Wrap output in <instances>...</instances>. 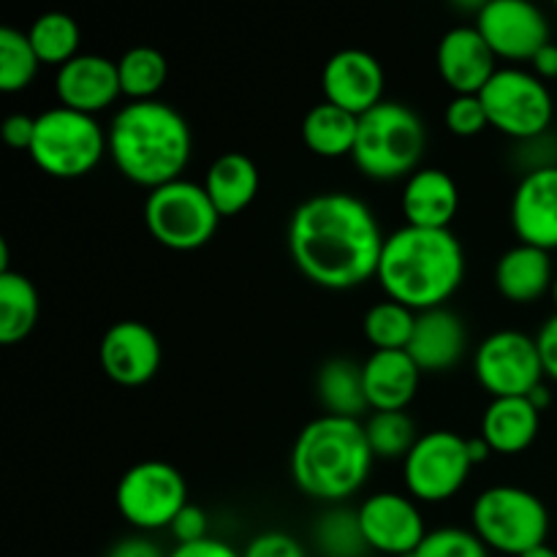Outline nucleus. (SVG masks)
<instances>
[{"instance_id": "obj_14", "label": "nucleus", "mask_w": 557, "mask_h": 557, "mask_svg": "<svg viewBox=\"0 0 557 557\" xmlns=\"http://www.w3.org/2000/svg\"><path fill=\"white\" fill-rule=\"evenodd\" d=\"M370 553L411 557L428 536L424 517L411 495L375 493L357 509Z\"/></svg>"}, {"instance_id": "obj_32", "label": "nucleus", "mask_w": 557, "mask_h": 557, "mask_svg": "<svg viewBox=\"0 0 557 557\" xmlns=\"http://www.w3.org/2000/svg\"><path fill=\"white\" fill-rule=\"evenodd\" d=\"M417 326V313L406 305L381 299L364 313L362 332L375 351H406Z\"/></svg>"}, {"instance_id": "obj_47", "label": "nucleus", "mask_w": 557, "mask_h": 557, "mask_svg": "<svg viewBox=\"0 0 557 557\" xmlns=\"http://www.w3.org/2000/svg\"><path fill=\"white\" fill-rule=\"evenodd\" d=\"M549 294H553V299H555V308H557V275H555V283H553V292H549Z\"/></svg>"}, {"instance_id": "obj_31", "label": "nucleus", "mask_w": 557, "mask_h": 557, "mask_svg": "<svg viewBox=\"0 0 557 557\" xmlns=\"http://www.w3.org/2000/svg\"><path fill=\"white\" fill-rule=\"evenodd\" d=\"M313 544L321 557H364L370 553L357 509L343 506H332L315 520Z\"/></svg>"}, {"instance_id": "obj_20", "label": "nucleus", "mask_w": 557, "mask_h": 557, "mask_svg": "<svg viewBox=\"0 0 557 557\" xmlns=\"http://www.w3.org/2000/svg\"><path fill=\"white\" fill-rule=\"evenodd\" d=\"M466 348L468 330L455 310L435 308L417 313V326L406 351L422 373H446L466 357Z\"/></svg>"}, {"instance_id": "obj_21", "label": "nucleus", "mask_w": 557, "mask_h": 557, "mask_svg": "<svg viewBox=\"0 0 557 557\" xmlns=\"http://www.w3.org/2000/svg\"><path fill=\"white\" fill-rule=\"evenodd\" d=\"M400 210L406 226L449 228L460 212V188L444 169H417L403 185Z\"/></svg>"}, {"instance_id": "obj_12", "label": "nucleus", "mask_w": 557, "mask_h": 557, "mask_svg": "<svg viewBox=\"0 0 557 557\" xmlns=\"http://www.w3.org/2000/svg\"><path fill=\"white\" fill-rule=\"evenodd\" d=\"M473 373L493 400L528 397L539 384H544V364L536 337L517 330L493 332L476 348Z\"/></svg>"}, {"instance_id": "obj_4", "label": "nucleus", "mask_w": 557, "mask_h": 557, "mask_svg": "<svg viewBox=\"0 0 557 557\" xmlns=\"http://www.w3.org/2000/svg\"><path fill=\"white\" fill-rule=\"evenodd\" d=\"M373 462L364 424L324 413L299 430L292 449V479L308 498L337 506L364 487Z\"/></svg>"}, {"instance_id": "obj_33", "label": "nucleus", "mask_w": 557, "mask_h": 557, "mask_svg": "<svg viewBox=\"0 0 557 557\" xmlns=\"http://www.w3.org/2000/svg\"><path fill=\"white\" fill-rule=\"evenodd\" d=\"M362 424L375 460H406L419 441L408 411H373Z\"/></svg>"}, {"instance_id": "obj_42", "label": "nucleus", "mask_w": 557, "mask_h": 557, "mask_svg": "<svg viewBox=\"0 0 557 557\" xmlns=\"http://www.w3.org/2000/svg\"><path fill=\"white\" fill-rule=\"evenodd\" d=\"M107 557H169V555L163 553V549L158 547L147 533H136V536L120 539V542L109 549Z\"/></svg>"}, {"instance_id": "obj_22", "label": "nucleus", "mask_w": 557, "mask_h": 557, "mask_svg": "<svg viewBox=\"0 0 557 557\" xmlns=\"http://www.w3.org/2000/svg\"><path fill=\"white\" fill-rule=\"evenodd\" d=\"M370 411H406L419 392L422 370L408 351H373L362 362Z\"/></svg>"}, {"instance_id": "obj_5", "label": "nucleus", "mask_w": 557, "mask_h": 557, "mask_svg": "<svg viewBox=\"0 0 557 557\" xmlns=\"http://www.w3.org/2000/svg\"><path fill=\"white\" fill-rule=\"evenodd\" d=\"M428 145L422 117L400 101H381L359 117L354 166L375 183L408 180L419 169Z\"/></svg>"}, {"instance_id": "obj_28", "label": "nucleus", "mask_w": 557, "mask_h": 557, "mask_svg": "<svg viewBox=\"0 0 557 557\" xmlns=\"http://www.w3.org/2000/svg\"><path fill=\"white\" fill-rule=\"evenodd\" d=\"M38 313L41 302L36 286L14 270L0 272V343L14 346L25 341L38 324Z\"/></svg>"}, {"instance_id": "obj_10", "label": "nucleus", "mask_w": 557, "mask_h": 557, "mask_svg": "<svg viewBox=\"0 0 557 557\" xmlns=\"http://www.w3.org/2000/svg\"><path fill=\"white\" fill-rule=\"evenodd\" d=\"M120 517L139 533L169 531L188 506V484L166 460H141L120 476L114 490Z\"/></svg>"}, {"instance_id": "obj_15", "label": "nucleus", "mask_w": 557, "mask_h": 557, "mask_svg": "<svg viewBox=\"0 0 557 557\" xmlns=\"http://www.w3.org/2000/svg\"><path fill=\"white\" fill-rule=\"evenodd\" d=\"M386 76L379 60L364 49H341L332 54L321 71V92L326 103L362 117L384 101Z\"/></svg>"}, {"instance_id": "obj_17", "label": "nucleus", "mask_w": 557, "mask_h": 557, "mask_svg": "<svg viewBox=\"0 0 557 557\" xmlns=\"http://www.w3.org/2000/svg\"><path fill=\"white\" fill-rule=\"evenodd\" d=\"M498 58L476 25L451 27L435 49V69L455 96H479L498 71Z\"/></svg>"}, {"instance_id": "obj_6", "label": "nucleus", "mask_w": 557, "mask_h": 557, "mask_svg": "<svg viewBox=\"0 0 557 557\" xmlns=\"http://www.w3.org/2000/svg\"><path fill=\"white\" fill-rule=\"evenodd\" d=\"M471 531L490 553L522 557L547 544L549 511L539 495L511 484H498L473 500Z\"/></svg>"}, {"instance_id": "obj_11", "label": "nucleus", "mask_w": 557, "mask_h": 557, "mask_svg": "<svg viewBox=\"0 0 557 557\" xmlns=\"http://www.w3.org/2000/svg\"><path fill=\"white\" fill-rule=\"evenodd\" d=\"M468 438L451 430L419 435L403 460V484L417 504H444L466 487L471 476Z\"/></svg>"}, {"instance_id": "obj_23", "label": "nucleus", "mask_w": 557, "mask_h": 557, "mask_svg": "<svg viewBox=\"0 0 557 557\" xmlns=\"http://www.w3.org/2000/svg\"><path fill=\"white\" fill-rule=\"evenodd\" d=\"M555 272L547 250L517 243L495 264V286L515 305H531L553 292Z\"/></svg>"}, {"instance_id": "obj_7", "label": "nucleus", "mask_w": 557, "mask_h": 557, "mask_svg": "<svg viewBox=\"0 0 557 557\" xmlns=\"http://www.w3.org/2000/svg\"><path fill=\"white\" fill-rule=\"evenodd\" d=\"M107 152V131L96 117L52 107L36 117V134L27 156L49 177L79 180L90 174Z\"/></svg>"}, {"instance_id": "obj_16", "label": "nucleus", "mask_w": 557, "mask_h": 557, "mask_svg": "<svg viewBox=\"0 0 557 557\" xmlns=\"http://www.w3.org/2000/svg\"><path fill=\"white\" fill-rule=\"evenodd\" d=\"M161 341L141 321H117L109 326L98 346V362L109 381L120 386H145L161 368Z\"/></svg>"}, {"instance_id": "obj_44", "label": "nucleus", "mask_w": 557, "mask_h": 557, "mask_svg": "<svg viewBox=\"0 0 557 557\" xmlns=\"http://www.w3.org/2000/svg\"><path fill=\"white\" fill-rule=\"evenodd\" d=\"M468 455H471L473 466H482V462H487V457L493 455V449H490V444L482 435H476V438H468Z\"/></svg>"}, {"instance_id": "obj_27", "label": "nucleus", "mask_w": 557, "mask_h": 557, "mask_svg": "<svg viewBox=\"0 0 557 557\" xmlns=\"http://www.w3.org/2000/svg\"><path fill=\"white\" fill-rule=\"evenodd\" d=\"M359 117L335 103H315L302 120V141L313 156L343 158L354 152Z\"/></svg>"}, {"instance_id": "obj_9", "label": "nucleus", "mask_w": 557, "mask_h": 557, "mask_svg": "<svg viewBox=\"0 0 557 557\" xmlns=\"http://www.w3.org/2000/svg\"><path fill=\"white\" fill-rule=\"evenodd\" d=\"M479 98L487 112L490 128L509 139L528 141L549 134L555 117L553 92L533 71H522L517 65L498 69Z\"/></svg>"}, {"instance_id": "obj_45", "label": "nucleus", "mask_w": 557, "mask_h": 557, "mask_svg": "<svg viewBox=\"0 0 557 557\" xmlns=\"http://www.w3.org/2000/svg\"><path fill=\"white\" fill-rule=\"evenodd\" d=\"M528 400L533 403V406L539 408V411H544V408L549 406V403H553V395H549V389L544 384H539L536 389L531 392V395H528Z\"/></svg>"}, {"instance_id": "obj_19", "label": "nucleus", "mask_w": 557, "mask_h": 557, "mask_svg": "<svg viewBox=\"0 0 557 557\" xmlns=\"http://www.w3.org/2000/svg\"><path fill=\"white\" fill-rule=\"evenodd\" d=\"M54 96L60 107L90 114V117L107 112L123 96L117 60H109L103 54H76L54 74Z\"/></svg>"}, {"instance_id": "obj_13", "label": "nucleus", "mask_w": 557, "mask_h": 557, "mask_svg": "<svg viewBox=\"0 0 557 557\" xmlns=\"http://www.w3.org/2000/svg\"><path fill=\"white\" fill-rule=\"evenodd\" d=\"M476 30L495 58L509 63H531L549 44L547 16L528 0H490L476 14Z\"/></svg>"}, {"instance_id": "obj_2", "label": "nucleus", "mask_w": 557, "mask_h": 557, "mask_svg": "<svg viewBox=\"0 0 557 557\" xmlns=\"http://www.w3.org/2000/svg\"><path fill=\"white\" fill-rule=\"evenodd\" d=\"M466 277V253L451 228L403 226L384 239L379 281L392 302L413 313L446 308Z\"/></svg>"}, {"instance_id": "obj_26", "label": "nucleus", "mask_w": 557, "mask_h": 557, "mask_svg": "<svg viewBox=\"0 0 557 557\" xmlns=\"http://www.w3.org/2000/svg\"><path fill=\"white\" fill-rule=\"evenodd\" d=\"M315 395L330 417L359 419L364 411H370L362 364H357L354 359L337 357L321 364L319 375H315Z\"/></svg>"}, {"instance_id": "obj_36", "label": "nucleus", "mask_w": 557, "mask_h": 557, "mask_svg": "<svg viewBox=\"0 0 557 557\" xmlns=\"http://www.w3.org/2000/svg\"><path fill=\"white\" fill-rule=\"evenodd\" d=\"M446 131L451 136H460V139H473L482 131L490 128L487 112H484V103L479 96H455L446 103L444 112Z\"/></svg>"}, {"instance_id": "obj_35", "label": "nucleus", "mask_w": 557, "mask_h": 557, "mask_svg": "<svg viewBox=\"0 0 557 557\" xmlns=\"http://www.w3.org/2000/svg\"><path fill=\"white\" fill-rule=\"evenodd\" d=\"M411 557H490V549L466 528H438L424 536Z\"/></svg>"}, {"instance_id": "obj_25", "label": "nucleus", "mask_w": 557, "mask_h": 557, "mask_svg": "<svg viewBox=\"0 0 557 557\" xmlns=\"http://www.w3.org/2000/svg\"><path fill=\"white\" fill-rule=\"evenodd\" d=\"M542 411L528 397H498L482 417V438L493 455H520L536 441Z\"/></svg>"}, {"instance_id": "obj_34", "label": "nucleus", "mask_w": 557, "mask_h": 557, "mask_svg": "<svg viewBox=\"0 0 557 557\" xmlns=\"http://www.w3.org/2000/svg\"><path fill=\"white\" fill-rule=\"evenodd\" d=\"M41 60L33 49L27 33L16 27H3L0 30V90L22 92L36 79Z\"/></svg>"}, {"instance_id": "obj_3", "label": "nucleus", "mask_w": 557, "mask_h": 557, "mask_svg": "<svg viewBox=\"0 0 557 557\" xmlns=\"http://www.w3.org/2000/svg\"><path fill=\"white\" fill-rule=\"evenodd\" d=\"M109 158L125 180L141 188L183 180L194 152V134L183 114L163 101H128L107 131Z\"/></svg>"}, {"instance_id": "obj_40", "label": "nucleus", "mask_w": 557, "mask_h": 557, "mask_svg": "<svg viewBox=\"0 0 557 557\" xmlns=\"http://www.w3.org/2000/svg\"><path fill=\"white\" fill-rule=\"evenodd\" d=\"M169 557H243V553H237L232 544L210 536L194 544H177V547L169 553Z\"/></svg>"}, {"instance_id": "obj_18", "label": "nucleus", "mask_w": 557, "mask_h": 557, "mask_svg": "<svg viewBox=\"0 0 557 557\" xmlns=\"http://www.w3.org/2000/svg\"><path fill=\"white\" fill-rule=\"evenodd\" d=\"M511 228L522 245L557 250V166L522 174L511 196Z\"/></svg>"}, {"instance_id": "obj_48", "label": "nucleus", "mask_w": 557, "mask_h": 557, "mask_svg": "<svg viewBox=\"0 0 557 557\" xmlns=\"http://www.w3.org/2000/svg\"><path fill=\"white\" fill-rule=\"evenodd\" d=\"M555 5H557V3H555Z\"/></svg>"}, {"instance_id": "obj_1", "label": "nucleus", "mask_w": 557, "mask_h": 557, "mask_svg": "<svg viewBox=\"0 0 557 557\" xmlns=\"http://www.w3.org/2000/svg\"><path fill=\"white\" fill-rule=\"evenodd\" d=\"M294 267L326 292H348L375 277L384 232L359 196L330 190L305 199L288 221Z\"/></svg>"}, {"instance_id": "obj_8", "label": "nucleus", "mask_w": 557, "mask_h": 557, "mask_svg": "<svg viewBox=\"0 0 557 557\" xmlns=\"http://www.w3.org/2000/svg\"><path fill=\"white\" fill-rule=\"evenodd\" d=\"M145 226L163 248L190 253L205 248L215 237L221 215L207 196L205 185L174 180L150 190L145 201Z\"/></svg>"}, {"instance_id": "obj_41", "label": "nucleus", "mask_w": 557, "mask_h": 557, "mask_svg": "<svg viewBox=\"0 0 557 557\" xmlns=\"http://www.w3.org/2000/svg\"><path fill=\"white\" fill-rule=\"evenodd\" d=\"M536 346L539 354H542L544 375L557 381V313L542 324V330L536 335Z\"/></svg>"}, {"instance_id": "obj_43", "label": "nucleus", "mask_w": 557, "mask_h": 557, "mask_svg": "<svg viewBox=\"0 0 557 557\" xmlns=\"http://www.w3.org/2000/svg\"><path fill=\"white\" fill-rule=\"evenodd\" d=\"M533 65V74L539 76V79H557V44L549 41L547 47H542L536 52V58L531 60Z\"/></svg>"}, {"instance_id": "obj_37", "label": "nucleus", "mask_w": 557, "mask_h": 557, "mask_svg": "<svg viewBox=\"0 0 557 557\" xmlns=\"http://www.w3.org/2000/svg\"><path fill=\"white\" fill-rule=\"evenodd\" d=\"M243 557H308V549L292 533L264 531L245 544Z\"/></svg>"}, {"instance_id": "obj_38", "label": "nucleus", "mask_w": 557, "mask_h": 557, "mask_svg": "<svg viewBox=\"0 0 557 557\" xmlns=\"http://www.w3.org/2000/svg\"><path fill=\"white\" fill-rule=\"evenodd\" d=\"M207 528H210V520H207L205 509L188 504L177 517H174L169 533H172L177 544H194V542H201V539H210Z\"/></svg>"}, {"instance_id": "obj_46", "label": "nucleus", "mask_w": 557, "mask_h": 557, "mask_svg": "<svg viewBox=\"0 0 557 557\" xmlns=\"http://www.w3.org/2000/svg\"><path fill=\"white\" fill-rule=\"evenodd\" d=\"M522 557H557V549H553V547H547V544H544V547H536V549H531V553H525Z\"/></svg>"}, {"instance_id": "obj_30", "label": "nucleus", "mask_w": 557, "mask_h": 557, "mask_svg": "<svg viewBox=\"0 0 557 557\" xmlns=\"http://www.w3.org/2000/svg\"><path fill=\"white\" fill-rule=\"evenodd\" d=\"M33 49H36L41 65H65L79 54L82 33L74 16L63 11H49L41 14L30 27H27Z\"/></svg>"}, {"instance_id": "obj_39", "label": "nucleus", "mask_w": 557, "mask_h": 557, "mask_svg": "<svg viewBox=\"0 0 557 557\" xmlns=\"http://www.w3.org/2000/svg\"><path fill=\"white\" fill-rule=\"evenodd\" d=\"M33 134H36V117L30 114H11L3 123V139L5 145L14 147V150H30Z\"/></svg>"}, {"instance_id": "obj_24", "label": "nucleus", "mask_w": 557, "mask_h": 557, "mask_svg": "<svg viewBox=\"0 0 557 557\" xmlns=\"http://www.w3.org/2000/svg\"><path fill=\"white\" fill-rule=\"evenodd\" d=\"M201 185L215 205L218 215L232 218L253 205L261 188V174L253 158L245 152H223L210 163Z\"/></svg>"}, {"instance_id": "obj_29", "label": "nucleus", "mask_w": 557, "mask_h": 557, "mask_svg": "<svg viewBox=\"0 0 557 557\" xmlns=\"http://www.w3.org/2000/svg\"><path fill=\"white\" fill-rule=\"evenodd\" d=\"M120 90L128 101H156L169 79V63L158 49L152 47H131L117 60Z\"/></svg>"}]
</instances>
